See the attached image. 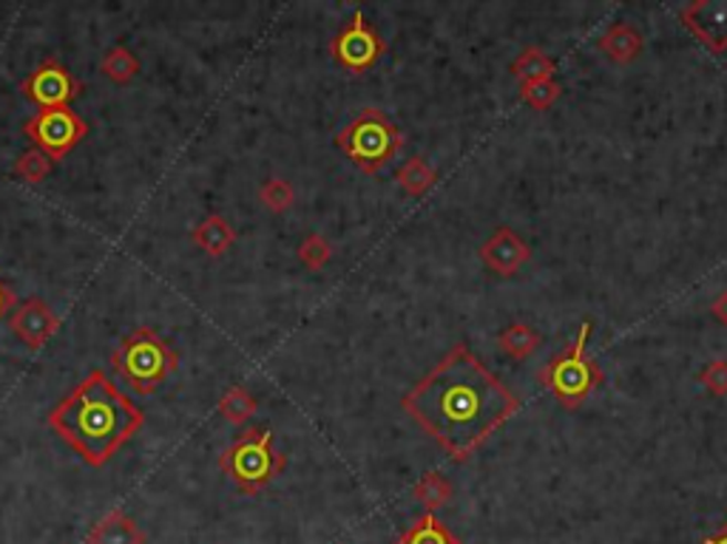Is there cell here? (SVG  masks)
I'll return each instance as SVG.
<instances>
[{"instance_id":"16","label":"cell","mask_w":727,"mask_h":544,"mask_svg":"<svg viewBox=\"0 0 727 544\" xmlns=\"http://www.w3.org/2000/svg\"><path fill=\"white\" fill-rule=\"evenodd\" d=\"M395 544H460V538L435 513H424L395 538Z\"/></svg>"},{"instance_id":"12","label":"cell","mask_w":727,"mask_h":544,"mask_svg":"<svg viewBox=\"0 0 727 544\" xmlns=\"http://www.w3.org/2000/svg\"><path fill=\"white\" fill-rule=\"evenodd\" d=\"M531 250L511 227H498L489 239L480 244V261L498 275H515L529 261Z\"/></svg>"},{"instance_id":"21","label":"cell","mask_w":727,"mask_h":544,"mask_svg":"<svg viewBox=\"0 0 727 544\" xmlns=\"http://www.w3.org/2000/svg\"><path fill=\"white\" fill-rule=\"evenodd\" d=\"M256 408H259V400H256L245 386H230V389L219 397V415L228 422H233V426H245V422L256 415Z\"/></svg>"},{"instance_id":"6","label":"cell","mask_w":727,"mask_h":544,"mask_svg":"<svg viewBox=\"0 0 727 544\" xmlns=\"http://www.w3.org/2000/svg\"><path fill=\"white\" fill-rule=\"evenodd\" d=\"M404 139L393 119L381 108H361L350 123L335 134V148L364 174H381L393 163Z\"/></svg>"},{"instance_id":"4","label":"cell","mask_w":727,"mask_h":544,"mask_svg":"<svg viewBox=\"0 0 727 544\" xmlns=\"http://www.w3.org/2000/svg\"><path fill=\"white\" fill-rule=\"evenodd\" d=\"M589 337H591V321H585L577 332V337L565 346L563 352L551 357L540 369L538 380L543 383L549 391L565 411H577L591 397L596 386H603L605 375L596 366L594 357L589 355Z\"/></svg>"},{"instance_id":"28","label":"cell","mask_w":727,"mask_h":544,"mask_svg":"<svg viewBox=\"0 0 727 544\" xmlns=\"http://www.w3.org/2000/svg\"><path fill=\"white\" fill-rule=\"evenodd\" d=\"M710 315H714L721 326H727V290H721L719 295H716V301L710 304Z\"/></svg>"},{"instance_id":"5","label":"cell","mask_w":727,"mask_h":544,"mask_svg":"<svg viewBox=\"0 0 727 544\" xmlns=\"http://www.w3.org/2000/svg\"><path fill=\"white\" fill-rule=\"evenodd\" d=\"M112 366L137 395H154L179 369V355L165 344L159 332L143 326L120 341L112 352Z\"/></svg>"},{"instance_id":"9","label":"cell","mask_w":727,"mask_h":544,"mask_svg":"<svg viewBox=\"0 0 727 544\" xmlns=\"http://www.w3.org/2000/svg\"><path fill=\"white\" fill-rule=\"evenodd\" d=\"M23 97L32 100L34 105H40L43 111L52 108H69L74 100L80 97V80H74V74L69 72L66 65L58 63V60H46L40 63L32 74H29L23 83H20Z\"/></svg>"},{"instance_id":"18","label":"cell","mask_w":727,"mask_h":544,"mask_svg":"<svg viewBox=\"0 0 727 544\" xmlns=\"http://www.w3.org/2000/svg\"><path fill=\"white\" fill-rule=\"evenodd\" d=\"M395 179H398L401 188L406 190V196L420 199V196H426L429 190L435 188V181H438V170L426 163V159H420V156H413V159H406V163L401 165L398 174H395Z\"/></svg>"},{"instance_id":"23","label":"cell","mask_w":727,"mask_h":544,"mask_svg":"<svg viewBox=\"0 0 727 544\" xmlns=\"http://www.w3.org/2000/svg\"><path fill=\"white\" fill-rule=\"evenodd\" d=\"M563 88L554 77L549 80H531V83H520V100L534 111H549L551 105L558 103Z\"/></svg>"},{"instance_id":"25","label":"cell","mask_w":727,"mask_h":544,"mask_svg":"<svg viewBox=\"0 0 727 544\" xmlns=\"http://www.w3.org/2000/svg\"><path fill=\"white\" fill-rule=\"evenodd\" d=\"M259 199H262L264 208L273 210V213H284V210L293 208L295 190H293V185H290V181L273 176V179H268L262 188H259Z\"/></svg>"},{"instance_id":"11","label":"cell","mask_w":727,"mask_h":544,"mask_svg":"<svg viewBox=\"0 0 727 544\" xmlns=\"http://www.w3.org/2000/svg\"><path fill=\"white\" fill-rule=\"evenodd\" d=\"M9 326H12V335L18 337L20 344L29 346V349H40L60 329V317L54 315L46 301L29 299L14 306V312L9 315Z\"/></svg>"},{"instance_id":"30","label":"cell","mask_w":727,"mask_h":544,"mask_svg":"<svg viewBox=\"0 0 727 544\" xmlns=\"http://www.w3.org/2000/svg\"><path fill=\"white\" fill-rule=\"evenodd\" d=\"M702 544H727V525L721 527V531H716L714 536L705 538V542H702Z\"/></svg>"},{"instance_id":"17","label":"cell","mask_w":727,"mask_h":544,"mask_svg":"<svg viewBox=\"0 0 727 544\" xmlns=\"http://www.w3.org/2000/svg\"><path fill=\"white\" fill-rule=\"evenodd\" d=\"M558 72V63L540 49V45H526L518 57L511 60V74L520 83H531V80H549Z\"/></svg>"},{"instance_id":"20","label":"cell","mask_w":727,"mask_h":544,"mask_svg":"<svg viewBox=\"0 0 727 544\" xmlns=\"http://www.w3.org/2000/svg\"><path fill=\"white\" fill-rule=\"evenodd\" d=\"M100 72L112 80V83L128 85L134 77H137L139 60L134 57L132 49H125V45H114V49H108V52L103 54V60H100Z\"/></svg>"},{"instance_id":"1","label":"cell","mask_w":727,"mask_h":544,"mask_svg":"<svg viewBox=\"0 0 727 544\" xmlns=\"http://www.w3.org/2000/svg\"><path fill=\"white\" fill-rule=\"evenodd\" d=\"M401 408L455 462H466L518 415L520 397L469 346L458 344L401 397Z\"/></svg>"},{"instance_id":"19","label":"cell","mask_w":727,"mask_h":544,"mask_svg":"<svg viewBox=\"0 0 727 544\" xmlns=\"http://www.w3.org/2000/svg\"><path fill=\"white\" fill-rule=\"evenodd\" d=\"M543 344V335L538 329H531L529 324H511L506 326L498 335V346L503 349V355H509L511 360H526L529 355L538 352V346Z\"/></svg>"},{"instance_id":"7","label":"cell","mask_w":727,"mask_h":544,"mask_svg":"<svg viewBox=\"0 0 727 544\" xmlns=\"http://www.w3.org/2000/svg\"><path fill=\"white\" fill-rule=\"evenodd\" d=\"M384 54H387V43L361 9L353 12V18L330 40V57L350 74L370 72Z\"/></svg>"},{"instance_id":"22","label":"cell","mask_w":727,"mask_h":544,"mask_svg":"<svg viewBox=\"0 0 727 544\" xmlns=\"http://www.w3.org/2000/svg\"><path fill=\"white\" fill-rule=\"evenodd\" d=\"M413 493H415V499H418L420 505L426 508V513H435V511H438V508H444L446 502L453 499L455 488H453V482L446 480L444 473L429 471L424 477V480H420L418 485H415Z\"/></svg>"},{"instance_id":"15","label":"cell","mask_w":727,"mask_h":544,"mask_svg":"<svg viewBox=\"0 0 727 544\" xmlns=\"http://www.w3.org/2000/svg\"><path fill=\"white\" fill-rule=\"evenodd\" d=\"M643 45H645L643 32L636 27H631V23H614V27L600 38V52L620 65L640 57V54H643Z\"/></svg>"},{"instance_id":"8","label":"cell","mask_w":727,"mask_h":544,"mask_svg":"<svg viewBox=\"0 0 727 544\" xmlns=\"http://www.w3.org/2000/svg\"><path fill=\"white\" fill-rule=\"evenodd\" d=\"M23 130L34 143V148L43 150L58 165L60 159H66L83 143V136L89 134V123L80 114H74L72 108H52L40 111L38 117L27 119Z\"/></svg>"},{"instance_id":"26","label":"cell","mask_w":727,"mask_h":544,"mask_svg":"<svg viewBox=\"0 0 727 544\" xmlns=\"http://www.w3.org/2000/svg\"><path fill=\"white\" fill-rule=\"evenodd\" d=\"M330 259H333V247H330V241L322 233L304 236L302 244H299V261L308 270H322Z\"/></svg>"},{"instance_id":"13","label":"cell","mask_w":727,"mask_h":544,"mask_svg":"<svg viewBox=\"0 0 727 544\" xmlns=\"http://www.w3.org/2000/svg\"><path fill=\"white\" fill-rule=\"evenodd\" d=\"M89 544H145V531L125 511H108L92 527Z\"/></svg>"},{"instance_id":"24","label":"cell","mask_w":727,"mask_h":544,"mask_svg":"<svg viewBox=\"0 0 727 544\" xmlns=\"http://www.w3.org/2000/svg\"><path fill=\"white\" fill-rule=\"evenodd\" d=\"M54 163L49 159L43 150L32 148L27 150V154L18 156V163H14V176H20L23 181H29V185H38V181L46 179L49 174H52Z\"/></svg>"},{"instance_id":"14","label":"cell","mask_w":727,"mask_h":544,"mask_svg":"<svg viewBox=\"0 0 727 544\" xmlns=\"http://www.w3.org/2000/svg\"><path fill=\"white\" fill-rule=\"evenodd\" d=\"M190 239H194V244H197L202 253H208L210 259H219V255H225L230 247H233V241H237V230H233V224H230L225 216L210 213L208 219L199 221V224L194 227Z\"/></svg>"},{"instance_id":"27","label":"cell","mask_w":727,"mask_h":544,"mask_svg":"<svg viewBox=\"0 0 727 544\" xmlns=\"http://www.w3.org/2000/svg\"><path fill=\"white\" fill-rule=\"evenodd\" d=\"M699 383L710 395L725 397L727 395V360H710L705 369L699 372Z\"/></svg>"},{"instance_id":"29","label":"cell","mask_w":727,"mask_h":544,"mask_svg":"<svg viewBox=\"0 0 727 544\" xmlns=\"http://www.w3.org/2000/svg\"><path fill=\"white\" fill-rule=\"evenodd\" d=\"M12 306H18V295H14L7 284H0V317L7 315Z\"/></svg>"},{"instance_id":"3","label":"cell","mask_w":727,"mask_h":544,"mask_svg":"<svg viewBox=\"0 0 727 544\" xmlns=\"http://www.w3.org/2000/svg\"><path fill=\"white\" fill-rule=\"evenodd\" d=\"M288 465V457L273 448V431L268 426L245 428L237 440L219 453V468L239 493L256 496L279 477Z\"/></svg>"},{"instance_id":"2","label":"cell","mask_w":727,"mask_h":544,"mask_svg":"<svg viewBox=\"0 0 727 544\" xmlns=\"http://www.w3.org/2000/svg\"><path fill=\"white\" fill-rule=\"evenodd\" d=\"M46 422L60 440L80 453L85 465L103 468L125 442L143 431L145 415L103 369H94L49 411Z\"/></svg>"},{"instance_id":"10","label":"cell","mask_w":727,"mask_h":544,"mask_svg":"<svg viewBox=\"0 0 727 544\" xmlns=\"http://www.w3.org/2000/svg\"><path fill=\"white\" fill-rule=\"evenodd\" d=\"M679 20L696 40L708 45V52H727V0H694L679 9Z\"/></svg>"}]
</instances>
